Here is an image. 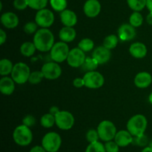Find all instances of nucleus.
Wrapping results in <instances>:
<instances>
[{"label":"nucleus","instance_id":"nucleus-1","mask_svg":"<svg viewBox=\"0 0 152 152\" xmlns=\"http://www.w3.org/2000/svg\"><path fill=\"white\" fill-rule=\"evenodd\" d=\"M33 42L37 50L41 52L49 51L54 45V36L49 29L42 28L34 34Z\"/></svg>","mask_w":152,"mask_h":152},{"label":"nucleus","instance_id":"nucleus-2","mask_svg":"<svg viewBox=\"0 0 152 152\" xmlns=\"http://www.w3.org/2000/svg\"><path fill=\"white\" fill-rule=\"evenodd\" d=\"M147 125L148 121L145 116L142 114H136L131 117L128 121L126 127L133 137H138L145 134Z\"/></svg>","mask_w":152,"mask_h":152},{"label":"nucleus","instance_id":"nucleus-3","mask_svg":"<svg viewBox=\"0 0 152 152\" xmlns=\"http://www.w3.org/2000/svg\"><path fill=\"white\" fill-rule=\"evenodd\" d=\"M13 139L16 145L19 146H28L32 142L33 133L31 129L25 125H20L14 129Z\"/></svg>","mask_w":152,"mask_h":152},{"label":"nucleus","instance_id":"nucleus-4","mask_svg":"<svg viewBox=\"0 0 152 152\" xmlns=\"http://www.w3.org/2000/svg\"><path fill=\"white\" fill-rule=\"evenodd\" d=\"M42 145L47 152H57L62 145V138L56 132H48L42 139Z\"/></svg>","mask_w":152,"mask_h":152},{"label":"nucleus","instance_id":"nucleus-5","mask_svg":"<svg viewBox=\"0 0 152 152\" xmlns=\"http://www.w3.org/2000/svg\"><path fill=\"white\" fill-rule=\"evenodd\" d=\"M10 74L15 83L22 85L28 82L31 75V70L27 64L24 62H18L13 65V71Z\"/></svg>","mask_w":152,"mask_h":152},{"label":"nucleus","instance_id":"nucleus-6","mask_svg":"<svg viewBox=\"0 0 152 152\" xmlns=\"http://www.w3.org/2000/svg\"><path fill=\"white\" fill-rule=\"evenodd\" d=\"M96 130L99 134V139L105 142L113 140L117 132L115 125L109 120H103L99 123Z\"/></svg>","mask_w":152,"mask_h":152},{"label":"nucleus","instance_id":"nucleus-7","mask_svg":"<svg viewBox=\"0 0 152 152\" xmlns=\"http://www.w3.org/2000/svg\"><path fill=\"white\" fill-rule=\"evenodd\" d=\"M50 51L51 59L54 62L60 63L67 60L70 50L67 43L61 41L55 43Z\"/></svg>","mask_w":152,"mask_h":152},{"label":"nucleus","instance_id":"nucleus-8","mask_svg":"<svg viewBox=\"0 0 152 152\" xmlns=\"http://www.w3.org/2000/svg\"><path fill=\"white\" fill-rule=\"evenodd\" d=\"M56 125L59 129L63 131H68L71 129L74 126V117L71 112L68 111H59L55 115Z\"/></svg>","mask_w":152,"mask_h":152},{"label":"nucleus","instance_id":"nucleus-9","mask_svg":"<svg viewBox=\"0 0 152 152\" xmlns=\"http://www.w3.org/2000/svg\"><path fill=\"white\" fill-rule=\"evenodd\" d=\"M85 86L90 89H98L104 85L105 79L102 74L96 71L86 73L83 77Z\"/></svg>","mask_w":152,"mask_h":152},{"label":"nucleus","instance_id":"nucleus-10","mask_svg":"<svg viewBox=\"0 0 152 152\" xmlns=\"http://www.w3.org/2000/svg\"><path fill=\"white\" fill-rule=\"evenodd\" d=\"M54 14L49 9H42L36 13L35 22L42 28H48L51 26L54 22Z\"/></svg>","mask_w":152,"mask_h":152},{"label":"nucleus","instance_id":"nucleus-11","mask_svg":"<svg viewBox=\"0 0 152 152\" xmlns=\"http://www.w3.org/2000/svg\"><path fill=\"white\" fill-rule=\"evenodd\" d=\"M42 72L44 74L45 78L53 80L59 78L62 74V68L56 62H47L42 67Z\"/></svg>","mask_w":152,"mask_h":152},{"label":"nucleus","instance_id":"nucleus-12","mask_svg":"<svg viewBox=\"0 0 152 152\" xmlns=\"http://www.w3.org/2000/svg\"><path fill=\"white\" fill-rule=\"evenodd\" d=\"M86 59L85 52L79 48H75L70 50L67 62L72 68H80L83 65Z\"/></svg>","mask_w":152,"mask_h":152},{"label":"nucleus","instance_id":"nucleus-13","mask_svg":"<svg viewBox=\"0 0 152 152\" xmlns=\"http://www.w3.org/2000/svg\"><path fill=\"white\" fill-rule=\"evenodd\" d=\"M101 4L98 0H87L83 6V11L88 18H95L100 13Z\"/></svg>","mask_w":152,"mask_h":152},{"label":"nucleus","instance_id":"nucleus-14","mask_svg":"<svg viewBox=\"0 0 152 152\" xmlns=\"http://www.w3.org/2000/svg\"><path fill=\"white\" fill-rule=\"evenodd\" d=\"M119 39L122 41L129 42L134 39L136 37V30L134 27L131 24H123L119 28L118 31Z\"/></svg>","mask_w":152,"mask_h":152},{"label":"nucleus","instance_id":"nucleus-15","mask_svg":"<svg viewBox=\"0 0 152 152\" xmlns=\"http://www.w3.org/2000/svg\"><path fill=\"white\" fill-rule=\"evenodd\" d=\"M92 57L96 59L99 65H103L110 60L111 57V50L105 47L99 46L96 48L92 53Z\"/></svg>","mask_w":152,"mask_h":152},{"label":"nucleus","instance_id":"nucleus-16","mask_svg":"<svg viewBox=\"0 0 152 152\" xmlns=\"http://www.w3.org/2000/svg\"><path fill=\"white\" fill-rule=\"evenodd\" d=\"M114 140L120 148H124L133 143L134 137L128 130H120L117 132Z\"/></svg>","mask_w":152,"mask_h":152},{"label":"nucleus","instance_id":"nucleus-17","mask_svg":"<svg viewBox=\"0 0 152 152\" xmlns=\"http://www.w3.org/2000/svg\"><path fill=\"white\" fill-rule=\"evenodd\" d=\"M19 18L13 12H6L1 16V23L3 26L8 29H13L19 25Z\"/></svg>","mask_w":152,"mask_h":152},{"label":"nucleus","instance_id":"nucleus-18","mask_svg":"<svg viewBox=\"0 0 152 152\" xmlns=\"http://www.w3.org/2000/svg\"><path fill=\"white\" fill-rule=\"evenodd\" d=\"M15 90V82L12 77L4 76L0 80V91L2 94L9 96Z\"/></svg>","mask_w":152,"mask_h":152},{"label":"nucleus","instance_id":"nucleus-19","mask_svg":"<svg viewBox=\"0 0 152 152\" xmlns=\"http://www.w3.org/2000/svg\"><path fill=\"white\" fill-rule=\"evenodd\" d=\"M60 19L64 26L74 27L77 23V14L69 9H65L61 12Z\"/></svg>","mask_w":152,"mask_h":152},{"label":"nucleus","instance_id":"nucleus-20","mask_svg":"<svg viewBox=\"0 0 152 152\" xmlns=\"http://www.w3.org/2000/svg\"><path fill=\"white\" fill-rule=\"evenodd\" d=\"M134 85L139 88H146L152 83V77L148 72H140L135 76Z\"/></svg>","mask_w":152,"mask_h":152},{"label":"nucleus","instance_id":"nucleus-21","mask_svg":"<svg viewBox=\"0 0 152 152\" xmlns=\"http://www.w3.org/2000/svg\"><path fill=\"white\" fill-rule=\"evenodd\" d=\"M129 52L133 57L136 59H142L147 54V48L142 42H134L129 48Z\"/></svg>","mask_w":152,"mask_h":152},{"label":"nucleus","instance_id":"nucleus-22","mask_svg":"<svg viewBox=\"0 0 152 152\" xmlns=\"http://www.w3.org/2000/svg\"><path fill=\"white\" fill-rule=\"evenodd\" d=\"M77 32L73 27L65 26L59 31V37L61 41L64 42H71L76 38Z\"/></svg>","mask_w":152,"mask_h":152},{"label":"nucleus","instance_id":"nucleus-23","mask_svg":"<svg viewBox=\"0 0 152 152\" xmlns=\"http://www.w3.org/2000/svg\"><path fill=\"white\" fill-rule=\"evenodd\" d=\"M13 63L8 59H2L0 61V74L3 77L11 74L13 68Z\"/></svg>","mask_w":152,"mask_h":152},{"label":"nucleus","instance_id":"nucleus-24","mask_svg":"<svg viewBox=\"0 0 152 152\" xmlns=\"http://www.w3.org/2000/svg\"><path fill=\"white\" fill-rule=\"evenodd\" d=\"M36 50H37V48H36L34 43L31 42H25L20 47L21 53L27 57H29V56L34 55Z\"/></svg>","mask_w":152,"mask_h":152},{"label":"nucleus","instance_id":"nucleus-25","mask_svg":"<svg viewBox=\"0 0 152 152\" xmlns=\"http://www.w3.org/2000/svg\"><path fill=\"white\" fill-rule=\"evenodd\" d=\"M99 63L96 62V59H94L93 57H86L84 63L82 65V70L85 72H90V71H94L98 68Z\"/></svg>","mask_w":152,"mask_h":152},{"label":"nucleus","instance_id":"nucleus-26","mask_svg":"<svg viewBox=\"0 0 152 152\" xmlns=\"http://www.w3.org/2000/svg\"><path fill=\"white\" fill-rule=\"evenodd\" d=\"M119 37L117 36L114 35V34H111L108 35L104 39L103 41V46L106 48L109 49V50H112V49L115 48L117 47V44L119 42Z\"/></svg>","mask_w":152,"mask_h":152},{"label":"nucleus","instance_id":"nucleus-27","mask_svg":"<svg viewBox=\"0 0 152 152\" xmlns=\"http://www.w3.org/2000/svg\"><path fill=\"white\" fill-rule=\"evenodd\" d=\"M40 124L42 127L45 128V129H50V128L53 127V125L56 124V121H55V116L53 114H45L41 117L40 120Z\"/></svg>","mask_w":152,"mask_h":152},{"label":"nucleus","instance_id":"nucleus-28","mask_svg":"<svg viewBox=\"0 0 152 152\" xmlns=\"http://www.w3.org/2000/svg\"><path fill=\"white\" fill-rule=\"evenodd\" d=\"M147 0H127L129 7L134 11H141L146 7Z\"/></svg>","mask_w":152,"mask_h":152},{"label":"nucleus","instance_id":"nucleus-29","mask_svg":"<svg viewBox=\"0 0 152 152\" xmlns=\"http://www.w3.org/2000/svg\"><path fill=\"white\" fill-rule=\"evenodd\" d=\"M143 23V17L142 14L138 11H134V13L129 17V24L134 28L140 27Z\"/></svg>","mask_w":152,"mask_h":152},{"label":"nucleus","instance_id":"nucleus-30","mask_svg":"<svg viewBox=\"0 0 152 152\" xmlns=\"http://www.w3.org/2000/svg\"><path fill=\"white\" fill-rule=\"evenodd\" d=\"M78 48L84 52H89L94 48V42L89 38H85L80 40L78 44Z\"/></svg>","mask_w":152,"mask_h":152},{"label":"nucleus","instance_id":"nucleus-31","mask_svg":"<svg viewBox=\"0 0 152 152\" xmlns=\"http://www.w3.org/2000/svg\"><path fill=\"white\" fill-rule=\"evenodd\" d=\"M27 1H28V7L37 10L45 8L48 2V0H27Z\"/></svg>","mask_w":152,"mask_h":152},{"label":"nucleus","instance_id":"nucleus-32","mask_svg":"<svg viewBox=\"0 0 152 152\" xmlns=\"http://www.w3.org/2000/svg\"><path fill=\"white\" fill-rule=\"evenodd\" d=\"M50 4L53 10L56 12H62L67 7V0H50Z\"/></svg>","mask_w":152,"mask_h":152},{"label":"nucleus","instance_id":"nucleus-33","mask_svg":"<svg viewBox=\"0 0 152 152\" xmlns=\"http://www.w3.org/2000/svg\"><path fill=\"white\" fill-rule=\"evenodd\" d=\"M85 152H106V151L104 144L99 141H97V142L89 143Z\"/></svg>","mask_w":152,"mask_h":152},{"label":"nucleus","instance_id":"nucleus-34","mask_svg":"<svg viewBox=\"0 0 152 152\" xmlns=\"http://www.w3.org/2000/svg\"><path fill=\"white\" fill-rule=\"evenodd\" d=\"M44 78V74L42 72V71H34V72L31 73V75H30L28 82H29L31 84L37 85L41 83L42 80Z\"/></svg>","mask_w":152,"mask_h":152},{"label":"nucleus","instance_id":"nucleus-35","mask_svg":"<svg viewBox=\"0 0 152 152\" xmlns=\"http://www.w3.org/2000/svg\"><path fill=\"white\" fill-rule=\"evenodd\" d=\"M86 140L89 143L97 142V141H99V140H100L97 130H95V129H90V130L88 131L87 133H86Z\"/></svg>","mask_w":152,"mask_h":152},{"label":"nucleus","instance_id":"nucleus-36","mask_svg":"<svg viewBox=\"0 0 152 152\" xmlns=\"http://www.w3.org/2000/svg\"><path fill=\"white\" fill-rule=\"evenodd\" d=\"M38 26L39 25H37L36 22H28L24 25L23 30L27 34H35L38 31L37 30Z\"/></svg>","mask_w":152,"mask_h":152},{"label":"nucleus","instance_id":"nucleus-37","mask_svg":"<svg viewBox=\"0 0 152 152\" xmlns=\"http://www.w3.org/2000/svg\"><path fill=\"white\" fill-rule=\"evenodd\" d=\"M133 143H135L138 146L146 147L149 142H148V137L145 134H142L138 137H134Z\"/></svg>","mask_w":152,"mask_h":152},{"label":"nucleus","instance_id":"nucleus-38","mask_svg":"<svg viewBox=\"0 0 152 152\" xmlns=\"http://www.w3.org/2000/svg\"><path fill=\"white\" fill-rule=\"evenodd\" d=\"M105 148L106 152H119L120 151V147L117 145V142L113 140L108 141L105 142Z\"/></svg>","mask_w":152,"mask_h":152},{"label":"nucleus","instance_id":"nucleus-39","mask_svg":"<svg viewBox=\"0 0 152 152\" xmlns=\"http://www.w3.org/2000/svg\"><path fill=\"white\" fill-rule=\"evenodd\" d=\"M13 7L18 10H24L28 7L27 0H14L13 1Z\"/></svg>","mask_w":152,"mask_h":152},{"label":"nucleus","instance_id":"nucleus-40","mask_svg":"<svg viewBox=\"0 0 152 152\" xmlns=\"http://www.w3.org/2000/svg\"><path fill=\"white\" fill-rule=\"evenodd\" d=\"M22 124L29 128L32 127V126H34L36 124L35 117L32 115H30V114L25 116L23 118V120H22Z\"/></svg>","mask_w":152,"mask_h":152},{"label":"nucleus","instance_id":"nucleus-41","mask_svg":"<svg viewBox=\"0 0 152 152\" xmlns=\"http://www.w3.org/2000/svg\"><path fill=\"white\" fill-rule=\"evenodd\" d=\"M73 85L75 88H83V86H85V82L83 78H76L74 79V81H73Z\"/></svg>","mask_w":152,"mask_h":152},{"label":"nucleus","instance_id":"nucleus-42","mask_svg":"<svg viewBox=\"0 0 152 152\" xmlns=\"http://www.w3.org/2000/svg\"><path fill=\"white\" fill-rule=\"evenodd\" d=\"M29 152H47L46 150L43 148L42 145H35L32 147Z\"/></svg>","mask_w":152,"mask_h":152},{"label":"nucleus","instance_id":"nucleus-43","mask_svg":"<svg viewBox=\"0 0 152 152\" xmlns=\"http://www.w3.org/2000/svg\"><path fill=\"white\" fill-rule=\"evenodd\" d=\"M7 39V35L3 29H0V45H3Z\"/></svg>","mask_w":152,"mask_h":152},{"label":"nucleus","instance_id":"nucleus-44","mask_svg":"<svg viewBox=\"0 0 152 152\" xmlns=\"http://www.w3.org/2000/svg\"><path fill=\"white\" fill-rule=\"evenodd\" d=\"M59 111H60V110L59 109V108H58V107L52 106L51 108H50V110H49V113L51 114H53V116H55L58 112H59Z\"/></svg>","mask_w":152,"mask_h":152},{"label":"nucleus","instance_id":"nucleus-45","mask_svg":"<svg viewBox=\"0 0 152 152\" xmlns=\"http://www.w3.org/2000/svg\"><path fill=\"white\" fill-rule=\"evenodd\" d=\"M146 21H147V22H148V24L152 25V13L151 12H150V13L147 15Z\"/></svg>","mask_w":152,"mask_h":152},{"label":"nucleus","instance_id":"nucleus-46","mask_svg":"<svg viewBox=\"0 0 152 152\" xmlns=\"http://www.w3.org/2000/svg\"><path fill=\"white\" fill-rule=\"evenodd\" d=\"M146 7L149 10V12H151L152 13V0H147Z\"/></svg>","mask_w":152,"mask_h":152},{"label":"nucleus","instance_id":"nucleus-47","mask_svg":"<svg viewBox=\"0 0 152 152\" xmlns=\"http://www.w3.org/2000/svg\"><path fill=\"white\" fill-rule=\"evenodd\" d=\"M140 152H152V148L148 145V146L146 147H144L143 149H142Z\"/></svg>","mask_w":152,"mask_h":152},{"label":"nucleus","instance_id":"nucleus-48","mask_svg":"<svg viewBox=\"0 0 152 152\" xmlns=\"http://www.w3.org/2000/svg\"><path fill=\"white\" fill-rule=\"evenodd\" d=\"M148 101H149L150 103H151L152 105V92L151 94H150L149 96H148Z\"/></svg>","mask_w":152,"mask_h":152},{"label":"nucleus","instance_id":"nucleus-49","mask_svg":"<svg viewBox=\"0 0 152 152\" xmlns=\"http://www.w3.org/2000/svg\"><path fill=\"white\" fill-rule=\"evenodd\" d=\"M148 146L151 147V148H152V141H151V142H149V145H148Z\"/></svg>","mask_w":152,"mask_h":152}]
</instances>
